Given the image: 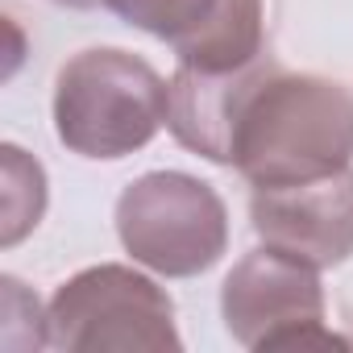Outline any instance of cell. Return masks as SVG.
I'll use <instances>...</instances> for the list:
<instances>
[{
	"mask_svg": "<svg viewBox=\"0 0 353 353\" xmlns=\"http://www.w3.org/2000/svg\"><path fill=\"white\" fill-rule=\"evenodd\" d=\"M233 166L250 188H287L353 166V96L320 75L266 71L250 92Z\"/></svg>",
	"mask_w": 353,
	"mask_h": 353,
	"instance_id": "6da1fadb",
	"label": "cell"
},
{
	"mask_svg": "<svg viewBox=\"0 0 353 353\" xmlns=\"http://www.w3.org/2000/svg\"><path fill=\"white\" fill-rule=\"evenodd\" d=\"M166 125V79L137 54L117 46L79 50L54 79L59 141L96 162L145 150Z\"/></svg>",
	"mask_w": 353,
	"mask_h": 353,
	"instance_id": "7a4b0ae2",
	"label": "cell"
},
{
	"mask_svg": "<svg viewBox=\"0 0 353 353\" xmlns=\"http://www.w3.org/2000/svg\"><path fill=\"white\" fill-rule=\"evenodd\" d=\"M117 237L137 266L196 279L229 250V208L188 170H145L117 196Z\"/></svg>",
	"mask_w": 353,
	"mask_h": 353,
	"instance_id": "3957f363",
	"label": "cell"
},
{
	"mask_svg": "<svg viewBox=\"0 0 353 353\" xmlns=\"http://www.w3.org/2000/svg\"><path fill=\"white\" fill-rule=\"evenodd\" d=\"M50 349L63 353H179L170 295L141 270L100 262L71 274L46 303Z\"/></svg>",
	"mask_w": 353,
	"mask_h": 353,
	"instance_id": "277c9868",
	"label": "cell"
},
{
	"mask_svg": "<svg viewBox=\"0 0 353 353\" xmlns=\"http://www.w3.org/2000/svg\"><path fill=\"white\" fill-rule=\"evenodd\" d=\"M324 283L320 270L274 250H250L221 287V316L241 349H307V345H349L324 328Z\"/></svg>",
	"mask_w": 353,
	"mask_h": 353,
	"instance_id": "5b68a950",
	"label": "cell"
},
{
	"mask_svg": "<svg viewBox=\"0 0 353 353\" xmlns=\"http://www.w3.org/2000/svg\"><path fill=\"white\" fill-rule=\"evenodd\" d=\"M250 221L262 245H274L316 270L353 258V166L287 188H254Z\"/></svg>",
	"mask_w": 353,
	"mask_h": 353,
	"instance_id": "8992f818",
	"label": "cell"
},
{
	"mask_svg": "<svg viewBox=\"0 0 353 353\" xmlns=\"http://www.w3.org/2000/svg\"><path fill=\"white\" fill-rule=\"evenodd\" d=\"M274 67L279 63L270 54H262L258 63L237 67V71H196V67L179 63V71L166 79V129L192 154H200L216 166H233L237 117H241L250 92Z\"/></svg>",
	"mask_w": 353,
	"mask_h": 353,
	"instance_id": "52a82bcc",
	"label": "cell"
},
{
	"mask_svg": "<svg viewBox=\"0 0 353 353\" xmlns=\"http://www.w3.org/2000/svg\"><path fill=\"white\" fill-rule=\"evenodd\" d=\"M266 54V0H221L216 17L174 46V59L196 71H237Z\"/></svg>",
	"mask_w": 353,
	"mask_h": 353,
	"instance_id": "ba28073f",
	"label": "cell"
},
{
	"mask_svg": "<svg viewBox=\"0 0 353 353\" xmlns=\"http://www.w3.org/2000/svg\"><path fill=\"white\" fill-rule=\"evenodd\" d=\"M0 245H21L46 212V170L34 154L5 141L0 145Z\"/></svg>",
	"mask_w": 353,
	"mask_h": 353,
	"instance_id": "9c48e42d",
	"label": "cell"
},
{
	"mask_svg": "<svg viewBox=\"0 0 353 353\" xmlns=\"http://www.w3.org/2000/svg\"><path fill=\"white\" fill-rule=\"evenodd\" d=\"M104 9H112L125 26H133L174 50L216 17L221 0H104Z\"/></svg>",
	"mask_w": 353,
	"mask_h": 353,
	"instance_id": "30bf717a",
	"label": "cell"
},
{
	"mask_svg": "<svg viewBox=\"0 0 353 353\" xmlns=\"http://www.w3.org/2000/svg\"><path fill=\"white\" fill-rule=\"evenodd\" d=\"M59 9H75V13H92V9H100L104 0H54Z\"/></svg>",
	"mask_w": 353,
	"mask_h": 353,
	"instance_id": "8fae6325",
	"label": "cell"
}]
</instances>
